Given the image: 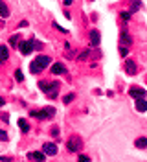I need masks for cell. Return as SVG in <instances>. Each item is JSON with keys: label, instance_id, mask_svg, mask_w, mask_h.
<instances>
[{"label": "cell", "instance_id": "obj_1", "mask_svg": "<svg viewBox=\"0 0 147 162\" xmlns=\"http://www.w3.org/2000/svg\"><path fill=\"white\" fill-rule=\"evenodd\" d=\"M39 88L42 92H46L48 98H57V88H59V81H39Z\"/></svg>", "mask_w": 147, "mask_h": 162}, {"label": "cell", "instance_id": "obj_2", "mask_svg": "<svg viewBox=\"0 0 147 162\" xmlns=\"http://www.w3.org/2000/svg\"><path fill=\"white\" fill-rule=\"evenodd\" d=\"M30 114L35 116V118H39V120H46V118H54L55 116V109L54 107H46L42 111H30Z\"/></svg>", "mask_w": 147, "mask_h": 162}, {"label": "cell", "instance_id": "obj_3", "mask_svg": "<svg viewBox=\"0 0 147 162\" xmlns=\"http://www.w3.org/2000/svg\"><path fill=\"white\" fill-rule=\"evenodd\" d=\"M33 48H35V41H33V39H31V41H20V42H18V50H20L24 55L31 54Z\"/></svg>", "mask_w": 147, "mask_h": 162}, {"label": "cell", "instance_id": "obj_4", "mask_svg": "<svg viewBox=\"0 0 147 162\" xmlns=\"http://www.w3.org/2000/svg\"><path fill=\"white\" fill-rule=\"evenodd\" d=\"M129 96L134 98V100H142L143 96H147V92L143 88H140V87H131L129 88Z\"/></svg>", "mask_w": 147, "mask_h": 162}, {"label": "cell", "instance_id": "obj_5", "mask_svg": "<svg viewBox=\"0 0 147 162\" xmlns=\"http://www.w3.org/2000/svg\"><path fill=\"white\" fill-rule=\"evenodd\" d=\"M42 153L48 155V157H54V155H57V146H55L54 142H46V144L42 146Z\"/></svg>", "mask_w": 147, "mask_h": 162}, {"label": "cell", "instance_id": "obj_6", "mask_svg": "<svg viewBox=\"0 0 147 162\" xmlns=\"http://www.w3.org/2000/svg\"><path fill=\"white\" fill-rule=\"evenodd\" d=\"M28 158L33 160V162H44L46 160V155L42 151H31V153H28Z\"/></svg>", "mask_w": 147, "mask_h": 162}, {"label": "cell", "instance_id": "obj_7", "mask_svg": "<svg viewBox=\"0 0 147 162\" xmlns=\"http://www.w3.org/2000/svg\"><path fill=\"white\" fill-rule=\"evenodd\" d=\"M35 63H37V66L41 68V70H42V68H46L48 64H50V63H52V59H50V57H48V55H39V57L35 59Z\"/></svg>", "mask_w": 147, "mask_h": 162}, {"label": "cell", "instance_id": "obj_8", "mask_svg": "<svg viewBox=\"0 0 147 162\" xmlns=\"http://www.w3.org/2000/svg\"><path fill=\"white\" fill-rule=\"evenodd\" d=\"M100 42H101L100 31H97V30H92V31H90V44L96 48V46H100Z\"/></svg>", "mask_w": 147, "mask_h": 162}, {"label": "cell", "instance_id": "obj_9", "mask_svg": "<svg viewBox=\"0 0 147 162\" xmlns=\"http://www.w3.org/2000/svg\"><path fill=\"white\" fill-rule=\"evenodd\" d=\"M68 151H72V153H76V151H79L81 149V142L79 140H76V138H72V140H68Z\"/></svg>", "mask_w": 147, "mask_h": 162}, {"label": "cell", "instance_id": "obj_10", "mask_svg": "<svg viewBox=\"0 0 147 162\" xmlns=\"http://www.w3.org/2000/svg\"><path fill=\"white\" fill-rule=\"evenodd\" d=\"M66 72V68H64V64H61V63H54L52 64V74H64Z\"/></svg>", "mask_w": 147, "mask_h": 162}, {"label": "cell", "instance_id": "obj_11", "mask_svg": "<svg viewBox=\"0 0 147 162\" xmlns=\"http://www.w3.org/2000/svg\"><path fill=\"white\" fill-rule=\"evenodd\" d=\"M136 111H138V112H145V111H147V100H145V98L136 100Z\"/></svg>", "mask_w": 147, "mask_h": 162}, {"label": "cell", "instance_id": "obj_12", "mask_svg": "<svg viewBox=\"0 0 147 162\" xmlns=\"http://www.w3.org/2000/svg\"><path fill=\"white\" fill-rule=\"evenodd\" d=\"M125 72H127L129 76L136 74V64H134V61H127V63H125Z\"/></svg>", "mask_w": 147, "mask_h": 162}, {"label": "cell", "instance_id": "obj_13", "mask_svg": "<svg viewBox=\"0 0 147 162\" xmlns=\"http://www.w3.org/2000/svg\"><path fill=\"white\" fill-rule=\"evenodd\" d=\"M134 146H136L138 149H145V147H147V136H140L138 140H134Z\"/></svg>", "mask_w": 147, "mask_h": 162}, {"label": "cell", "instance_id": "obj_14", "mask_svg": "<svg viewBox=\"0 0 147 162\" xmlns=\"http://www.w3.org/2000/svg\"><path fill=\"white\" fill-rule=\"evenodd\" d=\"M0 17H2V18H8L9 17V9H8V4L6 2H0Z\"/></svg>", "mask_w": 147, "mask_h": 162}, {"label": "cell", "instance_id": "obj_15", "mask_svg": "<svg viewBox=\"0 0 147 162\" xmlns=\"http://www.w3.org/2000/svg\"><path fill=\"white\" fill-rule=\"evenodd\" d=\"M9 57V52H8V46H0V63L6 61Z\"/></svg>", "mask_w": 147, "mask_h": 162}, {"label": "cell", "instance_id": "obj_16", "mask_svg": "<svg viewBox=\"0 0 147 162\" xmlns=\"http://www.w3.org/2000/svg\"><path fill=\"white\" fill-rule=\"evenodd\" d=\"M18 127H20V131H22V133H28V131H30V124L24 120V118H20V120H18Z\"/></svg>", "mask_w": 147, "mask_h": 162}, {"label": "cell", "instance_id": "obj_17", "mask_svg": "<svg viewBox=\"0 0 147 162\" xmlns=\"http://www.w3.org/2000/svg\"><path fill=\"white\" fill-rule=\"evenodd\" d=\"M30 72H31V74H39V72H41V68L37 66V63H35V61L30 64Z\"/></svg>", "mask_w": 147, "mask_h": 162}, {"label": "cell", "instance_id": "obj_18", "mask_svg": "<svg viewBox=\"0 0 147 162\" xmlns=\"http://www.w3.org/2000/svg\"><path fill=\"white\" fill-rule=\"evenodd\" d=\"M121 42H123V44H131V37H129V33H127V31L121 33Z\"/></svg>", "mask_w": 147, "mask_h": 162}, {"label": "cell", "instance_id": "obj_19", "mask_svg": "<svg viewBox=\"0 0 147 162\" xmlns=\"http://www.w3.org/2000/svg\"><path fill=\"white\" fill-rule=\"evenodd\" d=\"M18 42H20V41H18V35H13V37L9 39V44H11V46H17Z\"/></svg>", "mask_w": 147, "mask_h": 162}, {"label": "cell", "instance_id": "obj_20", "mask_svg": "<svg viewBox=\"0 0 147 162\" xmlns=\"http://www.w3.org/2000/svg\"><path fill=\"white\" fill-rule=\"evenodd\" d=\"M90 57V50H85L81 55H79V61H85V59H88Z\"/></svg>", "mask_w": 147, "mask_h": 162}, {"label": "cell", "instance_id": "obj_21", "mask_svg": "<svg viewBox=\"0 0 147 162\" xmlns=\"http://www.w3.org/2000/svg\"><path fill=\"white\" fill-rule=\"evenodd\" d=\"M140 6H142V2H132L131 11H132V13H134V11H138V9H140Z\"/></svg>", "mask_w": 147, "mask_h": 162}, {"label": "cell", "instance_id": "obj_22", "mask_svg": "<svg viewBox=\"0 0 147 162\" xmlns=\"http://www.w3.org/2000/svg\"><path fill=\"white\" fill-rule=\"evenodd\" d=\"M77 162H90V157H87V155H79V157H77Z\"/></svg>", "mask_w": 147, "mask_h": 162}, {"label": "cell", "instance_id": "obj_23", "mask_svg": "<svg viewBox=\"0 0 147 162\" xmlns=\"http://www.w3.org/2000/svg\"><path fill=\"white\" fill-rule=\"evenodd\" d=\"M127 54H129V50L125 48V46H121V48H119V55L121 57H127Z\"/></svg>", "mask_w": 147, "mask_h": 162}, {"label": "cell", "instance_id": "obj_24", "mask_svg": "<svg viewBox=\"0 0 147 162\" xmlns=\"http://www.w3.org/2000/svg\"><path fill=\"white\" fill-rule=\"evenodd\" d=\"M4 140H8V133L0 129V142H4Z\"/></svg>", "mask_w": 147, "mask_h": 162}, {"label": "cell", "instance_id": "obj_25", "mask_svg": "<svg viewBox=\"0 0 147 162\" xmlns=\"http://www.w3.org/2000/svg\"><path fill=\"white\" fill-rule=\"evenodd\" d=\"M15 78H17L18 81H22V79H24V74H22L20 70H17V72H15Z\"/></svg>", "mask_w": 147, "mask_h": 162}, {"label": "cell", "instance_id": "obj_26", "mask_svg": "<svg viewBox=\"0 0 147 162\" xmlns=\"http://www.w3.org/2000/svg\"><path fill=\"white\" fill-rule=\"evenodd\" d=\"M72 100H74V94H66L64 96V103H70Z\"/></svg>", "mask_w": 147, "mask_h": 162}, {"label": "cell", "instance_id": "obj_27", "mask_svg": "<svg viewBox=\"0 0 147 162\" xmlns=\"http://www.w3.org/2000/svg\"><path fill=\"white\" fill-rule=\"evenodd\" d=\"M121 18H123V20H129V18H131V13H121Z\"/></svg>", "mask_w": 147, "mask_h": 162}, {"label": "cell", "instance_id": "obj_28", "mask_svg": "<svg viewBox=\"0 0 147 162\" xmlns=\"http://www.w3.org/2000/svg\"><path fill=\"white\" fill-rule=\"evenodd\" d=\"M4 105V98H0V107H2Z\"/></svg>", "mask_w": 147, "mask_h": 162}]
</instances>
